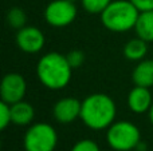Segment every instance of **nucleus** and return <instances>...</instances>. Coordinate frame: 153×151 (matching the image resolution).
<instances>
[{
  "label": "nucleus",
  "instance_id": "nucleus-1",
  "mask_svg": "<svg viewBox=\"0 0 153 151\" xmlns=\"http://www.w3.org/2000/svg\"><path fill=\"white\" fill-rule=\"evenodd\" d=\"M117 108L114 100L106 94H91L82 100L81 120L90 130H105L114 123Z\"/></svg>",
  "mask_w": 153,
  "mask_h": 151
},
{
  "label": "nucleus",
  "instance_id": "nucleus-2",
  "mask_svg": "<svg viewBox=\"0 0 153 151\" xmlns=\"http://www.w3.org/2000/svg\"><path fill=\"white\" fill-rule=\"evenodd\" d=\"M73 68L67 58L59 52H48L39 59L36 75L39 82L48 90L58 91L65 88L71 80Z\"/></svg>",
  "mask_w": 153,
  "mask_h": 151
},
{
  "label": "nucleus",
  "instance_id": "nucleus-3",
  "mask_svg": "<svg viewBox=\"0 0 153 151\" xmlns=\"http://www.w3.org/2000/svg\"><path fill=\"white\" fill-rule=\"evenodd\" d=\"M141 11L130 0H113L101 13V23L111 32L134 29Z\"/></svg>",
  "mask_w": 153,
  "mask_h": 151
},
{
  "label": "nucleus",
  "instance_id": "nucleus-4",
  "mask_svg": "<svg viewBox=\"0 0 153 151\" xmlns=\"http://www.w3.org/2000/svg\"><path fill=\"white\" fill-rule=\"evenodd\" d=\"M106 141L114 151H130L137 149L140 144L141 134L138 127L132 122L118 120L108 128Z\"/></svg>",
  "mask_w": 153,
  "mask_h": 151
},
{
  "label": "nucleus",
  "instance_id": "nucleus-5",
  "mask_svg": "<svg viewBox=\"0 0 153 151\" xmlns=\"http://www.w3.org/2000/svg\"><path fill=\"white\" fill-rule=\"evenodd\" d=\"M58 143V134L48 123H35L24 134L26 151H54Z\"/></svg>",
  "mask_w": 153,
  "mask_h": 151
},
{
  "label": "nucleus",
  "instance_id": "nucleus-6",
  "mask_svg": "<svg viewBox=\"0 0 153 151\" xmlns=\"http://www.w3.org/2000/svg\"><path fill=\"white\" fill-rule=\"evenodd\" d=\"M76 18L75 3L69 0H54L46 7L45 19L51 27L62 28L71 24Z\"/></svg>",
  "mask_w": 153,
  "mask_h": 151
},
{
  "label": "nucleus",
  "instance_id": "nucleus-7",
  "mask_svg": "<svg viewBox=\"0 0 153 151\" xmlns=\"http://www.w3.org/2000/svg\"><path fill=\"white\" fill-rule=\"evenodd\" d=\"M27 91V83L20 74L11 72L7 74L0 84V96L1 102L8 104H13L23 100Z\"/></svg>",
  "mask_w": 153,
  "mask_h": 151
},
{
  "label": "nucleus",
  "instance_id": "nucleus-8",
  "mask_svg": "<svg viewBox=\"0 0 153 151\" xmlns=\"http://www.w3.org/2000/svg\"><path fill=\"white\" fill-rule=\"evenodd\" d=\"M45 35L36 27L26 26L19 29L16 34V44L26 54L39 52L45 45Z\"/></svg>",
  "mask_w": 153,
  "mask_h": 151
},
{
  "label": "nucleus",
  "instance_id": "nucleus-9",
  "mask_svg": "<svg viewBox=\"0 0 153 151\" xmlns=\"http://www.w3.org/2000/svg\"><path fill=\"white\" fill-rule=\"evenodd\" d=\"M81 107L82 102H79L78 99L71 98V96L63 98L56 102L55 106H54V118L56 119V122L63 123V125L71 123L76 118L81 117Z\"/></svg>",
  "mask_w": 153,
  "mask_h": 151
},
{
  "label": "nucleus",
  "instance_id": "nucleus-10",
  "mask_svg": "<svg viewBox=\"0 0 153 151\" xmlns=\"http://www.w3.org/2000/svg\"><path fill=\"white\" fill-rule=\"evenodd\" d=\"M153 104L152 92L149 91L148 87H140L136 86L130 90L129 95H128V106H129L130 111L134 114H144V112H149Z\"/></svg>",
  "mask_w": 153,
  "mask_h": 151
},
{
  "label": "nucleus",
  "instance_id": "nucleus-11",
  "mask_svg": "<svg viewBox=\"0 0 153 151\" xmlns=\"http://www.w3.org/2000/svg\"><path fill=\"white\" fill-rule=\"evenodd\" d=\"M35 117L34 107L28 102L20 100L18 103L11 104V119L16 126H27L32 122Z\"/></svg>",
  "mask_w": 153,
  "mask_h": 151
},
{
  "label": "nucleus",
  "instance_id": "nucleus-12",
  "mask_svg": "<svg viewBox=\"0 0 153 151\" xmlns=\"http://www.w3.org/2000/svg\"><path fill=\"white\" fill-rule=\"evenodd\" d=\"M132 79L136 86L152 87L153 86V60H141L133 70Z\"/></svg>",
  "mask_w": 153,
  "mask_h": 151
},
{
  "label": "nucleus",
  "instance_id": "nucleus-13",
  "mask_svg": "<svg viewBox=\"0 0 153 151\" xmlns=\"http://www.w3.org/2000/svg\"><path fill=\"white\" fill-rule=\"evenodd\" d=\"M134 31L137 37L145 40L146 43L153 42V10L141 11L134 26Z\"/></svg>",
  "mask_w": 153,
  "mask_h": 151
},
{
  "label": "nucleus",
  "instance_id": "nucleus-14",
  "mask_svg": "<svg viewBox=\"0 0 153 151\" xmlns=\"http://www.w3.org/2000/svg\"><path fill=\"white\" fill-rule=\"evenodd\" d=\"M148 52V43L140 37L129 40L124 47V56L132 62H141Z\"/></svg>",
  "mask_w": 153,
  "mask_h": 151
},
{
  "label": "nucleus",
  "instance_id": "nucleus-15",
  "mask_svg": "<svg viewBox=\"0 0 153 151\" xmlns=\"http://www.w3.org/2000/svg\"><path fill=\"white\" fill-rule=\"evenodd\" d=\"M7 23L12 28H16V29H20L23 27H26V23H27L26 12L22 8H18V7L11 8L7 12Z\"/></svg>",
  "mask_w": 153,
  "mask_h": 151
},
{
  "label": "nucleus",
  "instance_id": "nucleus-16",
  "mask_svg": "<svg viewBox=\"0 0 153 151\" xmlns=\"http://www.w3.org/2000/svg\"><path fill=\"white\" fill-rule=\"evenodd\" d=\"M113 0H81V4L86 12L91 15H101Z\"/></svg>",
  "mask_w": 153,
  "mask_h": 151
},
{
  "label": "nucleus",
  "instance_id": "nucleus-17",
  "mask_svg": "<svg viewBox=\"0 0 153 151\" xmlns=\"http://www.w3.org/2000/svg\"><path fill=\"white\" fill-rule=\"evenodd\" d=\"M10 123H12V119H11V104L1 102L0 103V130H5Z\"/></svg>",
  "mask_w": 153,
  "mask_h": 151
},
{
  "label": "nucleus",
  "instance_id": "nucleus-18",
  "mask_svg": "<svg viewBox=\"0 0 153 151\" xmlns=\"http://www.w3.org/2000/svg\"><path fill=\"white\" fill-rule=\"evenodd\" d=\"M67 58V62L70 63V66H71V68H79V67L83 64L85 62V54L82 52V51L79 50H73L70 51L69 54L66 55Z\"/></svg>",
  "mask_w": 153,
  "mask_h": 151
},
{
  "label": "nucleus",
  "instance_id": "nucleus-19",
  "mask_svg": "<svg viewBox=\"0 0 153 151\" xmlns=\"http://www.w3.org/2000/svg\"><path fill=\"white\" fill-rule=\"evenodd\" d=\"M70 151H101L100 146L91 139H82L76 142Z\"/></svg>",
  "mask_w": 153,
  "mask_h": 151
},
{
  "label": "nucleus",
  "instance_id": "nucleus-20",
  "mask_svg": "<svg viewBox=\"0 0 153 151\" xmlns=\"http://www.w3.org/2000/svg\"><path fill=\"white\" fill-rule=\"evenodd\" d=\"M140 11H152L153 0H130Z\"/></svg>",
  "mask_w": 153,
  "mask_h": 151
},
{
  "label": "nucleus",
  "instance_id": "nucleus-21",
  "mask_svg": "<svg viewBox=\"0 0 153 151\" xmlns=\"http://www.w3.org/2000/svg\"><path fill=\"white\" fill-rule=\"evenodd\" d=\"M149 120H151V123L153 125V104H152L151 110H149Z\"/></svg>",
  "mask_w": 153,
  "mask_h": 151
},
{
  "label": "nucleus",
  "instance_id": "nucleus-22",
  "mask_svg": "<svg viewBox=\"0 0 153 151\" xmlns=\"http://www.w3.org/2000/svg\"><path fill=\"white\" fill-rule=\"evenodd\" d=\"M69 1H73V3H75V1H78V0H69ZM81 1V0H79Z\"/></svg>",
  "mask_w": 153,
  "mask_h": 151
}]
</instances>
